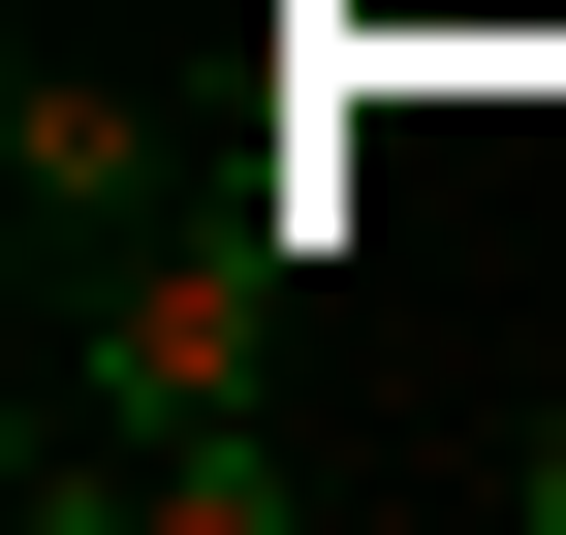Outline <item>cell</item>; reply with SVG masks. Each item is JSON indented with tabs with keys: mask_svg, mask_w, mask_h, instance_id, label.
<instances>
[{
	"mask_svg": "<svg viewBox=\"0 0 566 535\" xmlns=\"http://www.w3.org/2000/svg\"><path fill=\"white\" fill-rule=\"evenodd\" d=\"M0 189H32V315H63V284H95V252H126V221H158V189H189V158H158V95H95V63H63V32H32V95H0Z\"/></svg>",
	"mask_w": 566,
	"mask_h": 535,
	"instance_id": "2",
	"label": "cell"
},
{
	"mask_svg": "<svg viewBox=\"0 0 566 535\" xmlns=\"http://www.w3.org/2000/svg\"><path fill=\"white\" fill-rule=\"evenodd\" d=\"M283 284H315V221H283V189H158V221L63 284V347H32V504L126 535V441L283 410Z\"/></svg>",
	"mask_w": 566,
	"mask_h": 535,
	"instance_id": "1",
	"label": "cell"
},
{
	"mask_svg": "<svg viewBox=\"0 0 566 535\" xmlns=\"http://www.w3.org/2000/svg\"><path fill=\"white\" fill-rule=\"evenodd\" d=\"M283 504H315V473H283L252 410H189V441H126V535H283Z\"/></svg>",
	"mask_w": 566,
	"mask_h": 535,
	"instance_id": "3",
	"label": "cell"
},
{
	"mask_svg": "<svg viewBox=\"0 0 566 535\" xmlns=\"http://www.w3.org/2000/svg\"><path fill=\"white\" fill-rule=\"evenodd\" d=\"M504 504H535V535H566V410H535V441H504Z\"/></svg>",
	"mask_w": 566,
	"mask_h": 535,
	"instance_id": "4",
	"label": "cell"
}]
</instances>
